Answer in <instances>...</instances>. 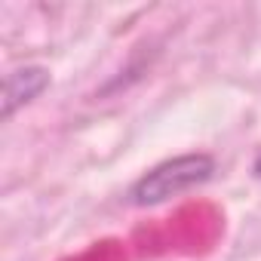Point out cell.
<instances>
[{
  "mask_svg": "<svg viewBox=\"0 0 261 261\" xmlns=\"http://www.w3.org/2000/svg\"><path fill=\"white\" fill-rule=\"evenodd\" d=\"M215 172V157L212 154H203V151H194V154H178V157H169L157 166H151L145 175H139L126 191V200L129 206H139V209H148V206H160L172 197H181L200 185H206Z\"/></svg>",
  "mask_w": 261,
  "mask_h": 261,
  "instance_id": "cell-1",
  "label": "cell"
},
{
  "mask_svg": "<svg viewBox=\"0 0 261 261\" xmlns=\"http://www.w3.org/2000/svg\"><path fill=\"white\" fill-rule=\"evenodd\" d=\"M53 77L49 68L43 65H25V68H13L4 77V95H0V117L13 120L22 108H28L34 98H40L49 89Z\"/></svg>",
  "mask_w": 261,
  "mask_h": 261,
  "instance_id": "cell-2",
  "label": "cell"
},
{
  "mask_svg": "<svg viewBox=\"0 0 261 261\" xmlns=\"http://www.w3.org/2000/svg\"><path fill=\"white\" fill-rule=\"evenodd\" d=\"M252 172H255V178H261V151H258L255 160H252Z\"/></svg>",
  "mask_w": 261,
  "mask_h": 261,
  "instance_id": "cell-3",
  "label": "cell"
}]
</instances>
